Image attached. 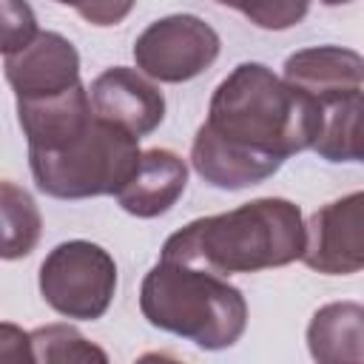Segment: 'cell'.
Instances as JSON below:
<instances>
[{
    "instance_id": "cell-1",
    "label": "cell",
    "mask_w": 364,
    "mask_h": 364,
    "mask_svg": "<svg viewBox=\"0 0 364 364\" xmlns=\"http://www.w3.org/2000/svg\"><path fill=\"white\" fill-rule=\"evenodd\" d=\"M304 219L296 202L262 196L228 213L202 216L171 233L162 259L208 267L219 276L284 267L301 256Z\"/></svg>"
},
{
    "instance_id": "cell-2",
    "label": "cell",
    "mask_w": 364,
    "mask_h": 364,
    "mask_svg": "<svg viewBox=\"0 0 364 364\" xmlns=\"http://www.w3.org/2000/svg\"><path fill=\"white\" fill-rule=\"evenodd\" d=\"M205 125L230 145L284 162L313 145L318 105L264 63H239L216 85Z\"/></svg>"
},
{
    "instance_id": "cell-3",
    "label": "cell",
    "mask_w": 364,
    "mask_h": 364,
    "mask_svg": "<svg viewBox=\"0 0 364 364\" xmlns=\"http://www.w3.org/2000/svg\"><path fill=\"white\" fill-rule=\"evenodd\" d=\"M139 310L151 327L199 350H228L247 327V301L228 276L162 256L142 279Z\"/></svg>"
},
{
    "instance_id": "cell-4",
    "label": "cell",
    "mask_w": 364,
    "mask_h": 364,
    "mask_svg": "<svg viewBox=\"0 0 364 364\" xmlns=\"http://www.w3.org/2000/svg\"><path fill=\"white\" fill-rule=\"evenodd\" d=\"M139 162V139L119 125L94 119L57 151H28L37 188L54 199L114 196Z\"/></svg>"
},
{
    "instance_id": "cell-5",
    "label": "cell",
    "mask_w": 364,
    "mask_h": 364,
    "mask_svg": "<svg viewBox=\"0 0 364 364\" xmlns=\"http://www.w3.org/2000/svg\"><path fill=\"white\" fill-rule=\"evenodd\" d=\"M114 293L117 262L94 242H60L40 264V296L54 313L65 318H102L114 301Z\"/></svg>"
},
{
    "instance_id": "cell-6",
    "label": "cell",
    "mask_w": 364,
    "mask_h": 364,
    "mask_svg": "<svg viewBox=\"0 0 364 364\" xmlns=\"http://www.w3.org/2000/svg\"><path fill=\"white\" fill-rule=\"evenodd\" d=\"M219 51L216 28L196 14L159 17L134 40L136 68L156 82H188L208 71Z\"/></svg>"
},
{
    "instance_id": "cell-7",
    "label": "cell",
    "mask_w": 364,
    "mask_h": 364,
    "mask_svg": "<svg viewBox=\"0 0 364 364\" xmlns=\"http://www.w3.org/2000/svg\"><path fill=\"white\" fill-rule=\"evenodd\" d=\"M310 270L327 276H353L364 267V193L353 191L327 202L304 222V247L299 256Z\"/></svg>"
},
{
    "instance_id": "cell-8",
    "label": "cell",
    "mask_w": 364,
    "mask_h": 364,
    "mask_svg": "<svg viewBox=\"0 0 364 364\" xmlns=\"http://www.w3.org/2000/svg\"><path fill=\"white\" fill-rule=\"evenodd\" d=\"M91 108L100 119H108L142 139L154 134L165 119V97L159 85L139 68L114 65L105 68L88 88Z\"/></svg>"
},
{
    "instance_id": "cell-9",
    "label": "cell",
    "mask_w": 364,
    "mask_h": 364,
    "mask_svg": "<svg viewBox=\"0 0 364 364\" xmlns=\"http://www.w3.org/2000/svg\"><path fill=\"white\" fill-rule=\"evenodd\" d=\"M3 74L17 100L54 97L82 82L80 54L74 43L57 31H37L28 46L6 57Z\"/></svg>"
},
{
    "instance_id": "cell-10",
    "label": "cell",
    "mask_w": 364,
    "mask_h": 364,
    "mask_svg": "<svg viewBox=\"0 0 364 364\" xmlns=\"http://www.w3.org/2000/svg\"><path fill=\"white\" fill-rule=\"evenodd\" d=\"M282 80L310 97L318 108L364 88V60L353 48L310 46L293 51L282 65Z\"/></svg>"
},
{
    "instance_id": "cell-11",
    "label": "cell",
    "mask_w": 364,
    "mask_h": 364,
    "mask_svg": "<svg viewBox=\"0 0 364 364\" xmlns=\"http://www.w3.org/2000/svg\"><path fill=\"white\" fill-rule=\"evenodd\" d=\"M188 185V162L171 148L139 151V162L131 179L114 193L119 208L136 219H154L168 213Z\"/></svg>"
},
{
    "instance_id": "cell-12",
    "label": "cell",
    "mask_w": 364,
    "mask_h": 364,
    "mask_svg": "<svg viewBox=\"0 0 364 364\" xmlns=\"http://www.w3.org/2000/svg\"><path fill=\"white\" fill-rule=\"evenodd\" d=\"M17 119L28 151H57L94 119L88 88L77 82L74 88L54 97L17 100Z\"/></svg>"
},
{
    "instance_id": "cell-13",
    "label": "cell",
    "mask_w": 364,
    "mask_h": 364,
    "mask_svg": "<svg viewBox=\"0 0 364 364\" xmlns=\"http://www.w3.org/2000/svg\"><path fill=\"white\" fill-rule=\"evenodd\" d=\"M191 165L210 188L242 191V188H253V185H262L264 179H270L282 168V159L262 156V154L245 151L239 145H230V142L219 139L202 122L196 128V136L191 145Z\"/></svg>"
},
{
    "instance_id": "cell-14",
    "label": "cell",
    "mask_w": 364,
    "mask_h": 364,
    "mask_svg": "<svg viewBox=\"0 0 364 364\" xmlns=\"http://www.w3.org/2000/svg\"><path fill=\"white\" fill-rule=\"evenodd\" d=\"M307 350L318 364H358L364 358V307L358 301H330L307 324Z\"/></svg>"
},
{
    "instance_id": "cell-15",
    "label": "cell",
    "mask_w": 364,
    "mask_h": 364,
    "mask_svg": "<svg viewBox=\"0 0 364 364\" xmlns=\"http://www.w3.org/2000/svg\"><path fill=\"white\" fill-rule=\"evenodd\" d=\"M43 236V216L34 196L9 179H0V259H26Z\"/></svg>"
},
{
    "instance_id": "cell-16",
    "label": "cell",
    "mask_w": 364,
    "mask_h": 364,
    "mask_svg": "<svg viewBox=\"0 0 364 364\" xmlns=\"http://www.w3.org/2000/svg\"><path fill=\"white\" fill-rule=\"evenodd\" d=\"M310 148L327 162L361 159V94L318 108V131Z\"/></svg>"
},
{
    "instance_id": "cell-17",
    "label": "cell",
    "mask_w": 364,
    "mask_h": 364,
    "mask_svg": "<svg viewBox=\"0 0 364 364\" xmlns=\"http://www.w3.org/2000/svg\"><path fill=\"white\" fill-rule=\"evenodd\" d=\"M31 336V355L34 361H108V353L91 344L77 327L71 324H46L28 333Z\"/></svg>"
},
{
    "instance_id": "cell-18",
    "label": "cell",
    "mask_w": 364,
    "mask_h": 364,
    "mask_svg": "<svg viewBox=\"0 0 364 364\" xmlns=\"http://www.w3.org/2000/svg\"><path fill=\"white\" fill-rule=\"evenodd\" d=\"M230 9L242 11L256 28L284 31L307 17L310 0H230Z\"/></svg>"
},
{
    "instance_id": "cell-19",
    "label": "cell",
    "mask_w": 364,
    "mask_h": 364,
    "mask_svg": "<svg viewBox=\"0 0 364 364\" xmlns=\"http://www.w3.org/2000/svg\"><path fill=\"white\" fill-rule=\"evenodd\" d=\"M37 14L28 0H0V54H14L37 37Z\"/></svg>"
},
{
    "instance_id": "cell-20",
    "label": "cell",
    "mask_w": 364,
    "mask_h": 364,
    "mask_svg": "<svg viewBox=\"0 0 364 364\" xmlns=\"http://www.w3.org/2000/svg\"><path fill=\"white\" fill-rule=\"evenodd\" d=\"M134 6H136V0H80L74 9L85 23L108 28V26L122 23Z\"/></svg>"
},
{
    "instance_id": "cell-21",
    "label": "cell",
    "mask_w": 364,
    "mask_h": 364,
    "mask_svg": "<svg viewBox=\"0 0 364 364\" xmlns=\"http://www.w3.org/2000/svg\"><path fill=\"white\" fill-rule=\"evenodd\" d=\"M0 361H14V364L34 361L31 336L11 321H0Z\"/></svg>"
},
{
    "instance_id": "cell-22",
    "label": "cell",
    "mask_w": 364,
    "mask_h": 364,
    "mask_svg": "<svg viewBox=\"0 0 364 364\" xmlns=\"http://www.w3.org/2000/svg\"><path fill=\"white\" fill-rule=\"evenodd\" d=\"M324 6H350V3H355V0H321Z\"/></svg>"
},
{
    "instance_id": "cell-23",
    "label": "cell",
    "mask_w": 364,
    "mask_h": 364,
    "mask_svg": "<svg viewBox=\"0 0 364 364\" xmlns=\"http://www.w3.org/2000/svg\"><path fill=\"white\" fill-rule=\"evenodd\" d=\"M57 3H63V6H77L80 0H57Z\"/></svg>"
},
{
    "instance_id": "cell-24",
    "label": "cell",
    "mask_w": 364,
    "mask_h": 364,
    "mask_svg": "<svg viewBox=\"0 0 364 364\" xmlns=\"http://www.w3.org/2000/svg\"><path fill=\"white\" fill-rule=\"evenodd\" d=\"M216 3H219V6H230V0H216Z\"/></svg>"
}]
</instances>
